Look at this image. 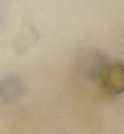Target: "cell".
Listing matches in <instances>:
<instances>
[{"label": "cell", "mask_w": 124, "mask_h": 134, "mask_svg": "<svg viewBox=\"0 0 124 134\" xmlns=\"http://www.w3.org/2000/svg\"><path fill=\"white\" fill-rule=\"evenodd\" d=\"M100 87L110 96L124 93V64L121 62H109L102 64L98 72Z\"/></svg>", "instance_id": "obj_1"}, {"label": "cell", "mask_w": 124, "mask_h": 134, "mask_svg": "<svg viewBox=\"0 0 124 134\" xmlns=\"http://www.w3.org/2000/svg\"><path fill=\"white\" fill-rule=\"evenodd\" d=\"M17 86H18V83H16V81H11V82H10L9 80H6L4 83L0 85V94L5 96V93H6V92H11V96H12V99H13V98H16V94L15 93H17V92H18Z\"/></svg>", "instance_id": "obj_2"}]
</instances>
